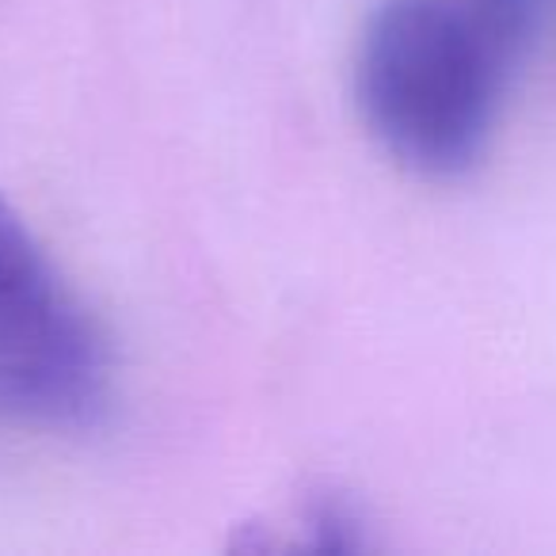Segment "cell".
<instances>
[{"instance_id":"1","label":"cell","mask_w":556,"mask_h":556,"mask_svg":"<svg viewBox=\"0 0 556 556\" xmlns=\"http://www.w3.org/2000/svg\"><path fill=\"white\" fill-rule=\"evenodd\" d=\"M518 54L465 0H381L358 42L374 138L431 179L477 168Z\"/></svg>"},{"instance_id":"2","label":"cell","mask_w":556,"mask_h":556,"mask_svg":"<svg viewBox=\"0 0 556 556\" xmlns=\"http://www.w3.org/2000/svg\"><path fill=\"white\" fill-rule=\"evenodd\" d=\"M111 396L103 336L0 191V419L92 427Z\"/></svg>"},{"instance_id":"3","label":"cell","mask_w":556,"mask_h":556,"mask_svg":"<svg viewBox=\"0 0 556 556\" xmlns=\"http://www.w3.org/2000/svg\"><path fill=\"white\" fill-rule=\"evenodd\" d=\"M518 58L526 54L545 20L556 12V0H465Z\"/></svg>"},{"instance_id":"4","label":"cell","mask_w":556,"mask_h":556,"mask_svg":"<svg viewBox=\"0 0 556 556\" xmlns=\"http://www.w3.org/2000/svg\"><path fill=\"white\" fill-rule=\"evenodd\" d=\"M309 530H313V545L328 548V553H351V548H363V522H358L355 507H351L343 495L320 492L309 503Z\"/></svg>"}]
</instances>
